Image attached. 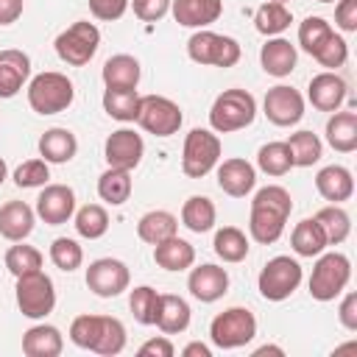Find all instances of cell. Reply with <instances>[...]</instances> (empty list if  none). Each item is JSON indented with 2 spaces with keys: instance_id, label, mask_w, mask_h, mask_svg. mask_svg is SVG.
I'll return each mask as SVG.
<instances>
[{
  "instance_id": "8fae6325",
  "label": "cell",
  "mask_w": 357,
  "mask_h": 357,
  "mask_svg": "<svg viewBox=\"0 0 357 357\" xmlns=\"http://www.w3.org/2000/svg\"><path fill=\"white\" fill-rule=\"evenodd\" d=\"M128 282H131V273L123 259L100 257V259L89 262V268H86V287L100 298L120 296L123 290H128Z\"/></svg>"
},
{
  "instance_id": "4fadbf2b",
  "label": "cell",
  "mask_w": 357,
  "mask_h": 357,
  "mask_svg": "<svg viewBox=\"0 0 357 357\" xmlns=\"http://www.w3.org/2000/svg\"><path fill=\"white\" fill-rule=\"evenodd\" d=\"M142 153H145V142L131 128H117V131H112L106 137L103 156H106V165L109 167H117V170H128L131 173L142 162Z\"/></svg>"
},
{
  "instance_id": "e575fe53",
  "label": "cell",
  "mask_w": 357,
  "mask_h": 357,
  "mask_svg": "<svg viewBox=\"0 0 357 357\" xmlns=\"http://www.w3.org/2000/svg\"><path fill=\"white\" fill-rule=\"evenodd\" d=\"M315 220L324 229L329 245H340L351 234V218H349V212L340 204H329V206L318 209L315 212Z\"/></svg>"
},
{
  "instance_id": "6da1fadb",
  "label": "cell",
  "mask_w": 357,
  "mask_h": 357,
  "mask_svg": "<svg viewBox=\"0 0 357 357\" xmlns=\"http://www.w3.org/2000/svg\"><path fill=\"white\" fill-rule=\"evenodd\" d=\"M254 117H257V100L248 89H223L209 109V126L218 134L240 131L251 126Z\"/></svg>"
},
{
  "instance_id": "8992f818",
  "label": "cell",
  "mask_w": 357,
  "mask_h": 357,
  "mask_svg": "<svg viewBox=\"0 0 357 357\" xmlns=\"http://www.w3.org/2000/svg\"><path fill=\"white\" fill-rule=\"evenodd\" d=\"M220 137L209 128H192L184 139L181 151V170L187 178H204L209 170L218 167L220 162Z\"/></svg>"
},
{
  "instance_id": "9c48e42d",
  "label": "cell",
  "mask_w": 357,
  "mask_h": 357,
  "mask_svg": "<svg viewBox=\"0 0 357 357\" xmlns=\"http://www.w3.org/2000/svg\"><path fill=\"white\" fill-rule=\"evenodd\" d=\"M17 307L25 318H45L56 307V287L53 279L45 271H33L25 276H17Z\"/></svg>"
},
{
  "instance_id": "74e56055",
  "label": "cell",
  "mask_w": 357,
  "mask_h": 357,
  "mask_svg": "<svg viewBox=\"0 0 357 357\" xmlns=\"http://www.w3.org/2000/svg\"><path fill=\"white\" fill-rule=\"evenodd\" d=\"M287 148H290V156H293V167H312L324 153V145H321L318 134H312V131L290 134Z\"/></svg>"
},
{
  "instance_id": "4dcf8cb0",
  "label": "cell",
  "mask_w": 357,
  "mask_h": 357,
  "mask_svg": "<svg viewBox=\"0 0 357 357\" xmlns=\"http://www.w3.org/2000/svg\"><path fill=\"white\" fill-rule=\"evenodd\" d=\"M139 92L134 89H114L106 86L103 89V112L120 123H137V112H139Z\"/></svg>"
},
{
  "instance_id": "30bf717a",
  "label": "cell",
  "mask_w": 357,
  "mask_h": 357,
  "mask_svg": "<svg viewBox=\"0 0 357 357\" xmlns=\"http://www.w3.org/2000/svg\"><path fill=\"white\" fill-rule=\"evenodd\" d=\"M137 123L153 134V137H173L181 123L184 114L178 109V103H173L165 95H142L139 98V112H137Z\"/></svg>"
},
{
  "instance_id": "f546056e",
  "label": "cell",
  "mask_w": 357,
  "mask_h": 357,
  "mask_svg": "<svg viewBox=\"0 0 357 357\" xmlns=\"http://www.w3.org/2000/svg\"><path fill=\"white\" fill-rule=\"evenodd\" d=\"M176 231H178V220H176V215L167 212V209H151V212H145V215L139 218V223H137V237H139L142 243H148V245H156V243L173 237Z\"/></svg>"
},
{
  "instance_id": "11a10c76",
  "label": "cell",
  "mask_w": 357,
  "mask_h": 357,
  "mask_svg": "<svg viewBox=\"0 0 357 357\" xmlns=\"http://www.w3.org/2000/svg\"><path fill=\"white\" fill-rule=\"evenodd\" d=\"M337 318L349 332H357V293H346L340 307H337Z\"/></svg>"
},
{
  "instance_id": "d4e9b609",
  "label": "cell",
  "mask_w": 357,
  "mask_h": 357,
  "mask_svg": "<svg viewBox=\"0 0 357 357\" xmlns=\"http://www.w3.org/2000/svg\"><path fill=\"white\" fill-rule=\"evenodd\" d=\"M139 75H142V67L134 56L128 53H117V56H109L103 70H100V78L106 86H114V89H134L139 84Z\"/></svg>"
},
{
  "instance_id": "c3c4849f",
  "label": "cell",
  "mask_w": 357,
  "mask_h": 357,
  "mask_svg": "<svg viewBox=\"0 0 357 357\" xmlns=\"http://www.w3.org/2000/svg\"><path fill=\"white\" fill-rule=\"evenodd\" d=\"M50 178V167L45 159H28L22 162L17 170H14V184L22 187V190H31V187H45Z\"/></svg>"
},
{
  "instance_id": "cb8c5ba5",
  "label": "cell",
  "mask_w": 357,
  "mask_h": 357,
  "mask_svg": "<svg viewBox=\"0 0 357 357\" xmlns=\"http://www.w3.org/2000/svg\"><path fill=\"white\" fill-rule=\"evenodd\" d=\"M78 153V139L70 128H47L39 137V156L47 165H64Z\"/></svg>"
},
{
  "instance_id": "f35d334b",
  "label": "cell",
  "mask_w": 357,
  "mask_h": 357,
  "mask_svg": "<svg viewBox=\"0 0 357 357\" xmlns=\"http://www.w3.org/2000/svg\"><path fill=\"white\" fill-rule=\"evenodd\" d=\"M257 167L268 176H284L293 167V156L287 142H265L257 153Z\"/></svg>"
},
{
  "instance_id": "5b68a950",
  "label": "cell",
  "mask_w": 357,
  "mask_h": 357,
  "mask_svg": "<svg viewBox=\"0 0 357 357\" xmlns=\"http://www.w3.org/2000/svg\"><path fill=\"white\" fill-rule=\"evenodd\" d=\"M53 47H56V56H59L64 64H70V67H84V64H89V59H92V56L98 53V47H100V31H98V25L89 22V20H78V22H73L70 28H64V31L56 36Z\"/></svg>"
},
{
  "instance_id": "b9f144b4",
  "label": "cell",
  "mask_w": 357,
  "mask_h": 357,
  "mask_svg": "<svg viewBox=\"0 0 357 357\" xmlns=\"http://www.w3.org/2000/svg\"><path fill=\"white\" fill-rule=\"evenodd\" d=\"M6 268L14 279L25 276V273H33V271H42V251L33 248V245H25L20 240V245H11L6 251Z\"/></svg>"
},
{
  "instance_id": "d6a6232c",
  "label": "cell",
  "mask_w": 357,
  "mask_h": 357,
  "mask_svg": "<svg viewBox=\"0 0 357 357\" xmlns=\"http://www.w3.org/2000/svg\"><path fill=\"white\" fill-rule=\"evenodd\" d=\"M215 218H218L215 204H212L206 195H190V198L184 201V206H181V223H184L190 231H195V234L209 231V229L215 226Z\"/></svg>"
},
{
  "instance_id": "4316f807",
  "label": "cell",
  "mask_w": 357,
  "mask_h": 357,
  "mask_svg": "<svg viewBox=\"0 0 357 357\" xmlns=\"http://www.w3.org/2000/svg\"><path fill=\"white\" fill-rule=\"evenodd\" d=\"M64 349V337L50 324H36L22 335V351L28 357H59Z\"/></svg>"
},
{
  "instance_id": "f5cc1de1",
  "label": "cell",
  "mask_w": 357,
  "mask_h": 357,
  "mask_svg": "<svg viewBox=\"0 0 357 357\" xmlns=\"http://www.w3.org/2000/svg\"><path fill=\"white\" fill-rule=\"evenodd\" d=\"M335 22L340 31L354 33L357 31V0H337L335 6Z\"/></svg>"
},
{
  "instance_id": "7c38bea8",
  "label": "cell",
  "mask_w": 357,
  "mask_h": 357,
  "mask_svg": "<svg viewBox=\"0 0 357 357\" xmlns=\"http://www.w3.org/2000/svg\"><path fill=\"white\" fill-rule=\"evenodd\" d=\"M262 112L265 117L273 123V126H296L301 117H304V98L298 89L287 86V84H279L273 89L265 92V100H262Z\"/></svg>"
},
{
  "instance_id": "d6986e66",
  "label": "cell",
  "mask_w": 357,
  "mask_h": 357,
  "mask_svg": "<svg viewBox=\"0 0 357 357\" xmlns=\"http://www.w3.org/2000/svg\"><path fill=\"white\" fill-rule=\"evenodd\" d=\"M31 78V59L28 53L8 47L0 50V98H14L25 81Z\"/></svg>"
},
{
  "instance_id": "d590c367",
  "label": "cell",
  "mask_w": 357,
  "mask_h": 357,
  "mask_svg": "<svg viewBox=\"0 0 357 357\" xmlns=\"http://www.w3.org/2000/svg\"><path fill=\"white\" fill-rule=\"evenodd\" d=\"M212 248L215 254L223 259V262H243L248 257V237L237 229V226H223L215 231V240H212Z\"/></svg>"
},
{
  "instance_id": "52a82bcc",
  "label": "cell",
  "mask_w": 357,
  "mask_h": 357,
  "mask_svg": "<svg viewBox=\"0 0 357 357\" xmlns=\"http://www.w3.org/2000/svg\"><path fill=\"white\" fill-rule=\"evenodd\" d=\"M257 335V318L245 307H229L218 312L209 324V337L218 349H240Z\"/></svg>"
},
{
  "instance_id": "f1b7e54d",
  "label": "cell",
  "mask_w": 357,
  "mask_h": 357,
  "mask_svg": "<svg viewBox=\"0 0 357 357\" xmlns=\"http://www.w3.org/2000/svg\"><path fill=\"white\" fill-rule=\"evenodd\" d=\"M326 142L337 153L357 151V114L354 112H332L326 120Z\"/></svg>"
},
{
  "instance_id": "ab89813d",
  "label": "cell",
  "mask_w": 357,
  "mask_h": 357,
  "mask_svg": "<svg viewBox=\"0 0 357 357\" xmlns=\"http://www.w3.org/2000/svg\"><path fill=\"white\" fill-rule=\"evenodd\" d=\"M75 231L86 240H98L109 231V212L100 204H86L75 212Z\"/></svg>"
},
{
  "instance_id": "60d3db41",
  "label": "cell",
  "mask_w": 357,
  "mask_h": 357,
  "mask_svg": "<svg viewBox=\"0 0 357 357\" xmlns=\"http://www.w3.org/2000/svg\"><path fill=\"white\" fill-rule=\"evenodd\" d=\"M126 349V326L120 318H112V315H103L100 321V335H98V343H95V354H103V357H114Z\"/></svg>"
},
{
  "instance_id": "484cf974",
  "label": "cell",
  "mask_w": 357,
  "mask_h": 357,
  "mask_svg": "<svg viewBox=\"0 0 357 357\" xmlns=\"http://www.w3.org/2000/svg\"><path fill=\"white\" fill-rule=\"evenodd\" d=\"M153 262L165 271H187L195 262V248L178 234H173L153 245Z\"/></svg>"
},
{
  "instance_id": "ee69618b",
  "label": "cell",
  "mask_w": 357,
  "mask_h": 357,
  "mask_svg": "<svg viewBox=\"0 0 357 357\" xmlns=\"http://www.w3.org/2000/svg\"><path fill=\"white\" fill-rule=\"evenodd\" d=\"M50 262L64 271V273H73L75 268H81L84 262V248L73 240V237H56L50 243Z\"/></svg>"
},
{
  "instance_id": "2e32d148",
  "label": "cell",
  "mask_w": 357,
  "mask_h": 357,
  "mask_svg": "<svg viewBox=\"0 0 357 357\" xmlns=\"http://www.w3.org/2000/svg\"><path fill=\"white\" fill-rule=\"evenodd\" d=\"M346 89H349L346 81L335 70H324V73L310 78L307 98L318 112H337L346 100Z\"/></svg>"
},
{
  "instance_id": "bcb514c9",
  "label": "cell",
  "mask_w": 357,
  "mask_h": 357,
  "mask_svg": "<svg viewBox=\"0 0 357 357\" xmlns=\"http://www.w3.org/2000/svg\"><path fill=\"white\" fill-rule=\"evenodd\" d=\"M100 321L103 315H78L73 318L70 324V340L78 346V349H95L98 343V335H100Z\"/></svg>"
},
{
  "instance_id": "ba28073f",
  "label": "cell",
  "mask_w": 357,
  "mask_h": 357,
  "mask_svg": "<svg viewBox=\"0 0 357 357\" xmlns=\"http://www.w3.org/2000/svg\"><path fill=\"white\" fill-rule=\"evenodd\" d=\"M301 284V265L282 254V257H273L262 265L259 276H257V287H259V296L268 298V301H284L296 293V287Z\"/></svg>"
},
{
  "instance_id": "7402d4cb",
  "label": "cell",
  "mask_w": 357,
  "mask_h": 357,
  "mask_svg": "<svg viewBox=\"0 0 357 357\" xmlns=\"http://www.w3.org/2000/svg\"><path fill=\"white\" fill-rule=\"evenodd\" d=\"M296 59H298L296 45H290V39H282V36L268 39V42L262 45V50H259V64H262V70H265L268 75H273V78L290 75V73L296 70Z\"/></svg>"
},
{
  "instance_id": "db71d44e",
  "label": "cell",
  "mask_w": 357,
  "mask_h": 357,
  "mask_svg": "<svg viewBox=\"0 0 357 357\" xmlns=\"http://www.w3.org/2000/svg\"><path fill=\"white\" fill-rule=\"evenodd\" d=\"M137 354H139V357H173L176 349H173V343L167 340V335H162V337H151V340H145V343L139 346Z\"/></svg>"
},
{
  "instance_id": "9f6ffc18",
  "label": "cell",
  "mask_w": 357,
  "mask_h": 357,
  "mask_svg": "<svg viewBox=\"0 0 357 357\" xmlns=\"http://www.w3.org/2000/svg\"><path fill=\"white\" fill-rule=\"evenodd\" d=\"M25 3L22 0H0V25H11L22 17Z\"/></svg>"
},
{
  "instance_id": "681fc988",
  "label": "cell",
  "mask_w": 357,
  "mask_h": 357,
  "mask_svg": "<svg viewBox=\"0 0 357 357\" xmlns=\"http://www.w3.org/2000/svg\"><path fill=\"white\" fill-rule=\"evenodd\" d=\"M251 204H262V206L279 209V212H284V215H290V212H293L290 192H287L284 187H279V184H268V187L257 190V195H254V201H251Z\"/></svg>"
},
{
  "instance_id": "816d5d0a",
  "label": "cell",
  "mask_w": 357,
  "mask_h": 357,
  "mask_svg": "<svg viewBox=\"0 0 357 357\" xmlns=\"http://www.w3.org/2000/svg\"><path fill=\"white\" fill-rule=\"evenodd\" d=\"M89 11H92L95 20L112 22V20H120L128 11V0H89Z\"/></svg>"
},
{
  "instance_id": "91938a15",
  "label": "cell",
  "mask_w": 357,
  "mask_h": 357,
  "mask_svg": "<svg viewBox=\"0 0 357 357\" xmlns=\"http://www.w3.org/2000/svg\"><path fill=\"white\" fill-rule=\"evenodd\" d=\"M6 176H8V167H6V162H3V159H0V184H3V181H6Z\"/></svg>"
},
{
  "instance_id": "6125c7cd",
  "label": "cell",
  "mask_w": 357,
  "mask_h": 357,
  "mask_svg": "<svg viewBox=\"0 0 357 357\" xmlns=\"http://www.w3.org/2000/svg\"><path fill=\"white\" fill-rule=\"evenodd\" d=\"M273 3H287V0H273Z\"/></svg>"
},
{
  "instance_id": "7a4b0ae2",
  "label": "cell",
  "mask_w": 357,
  "mask_h": 357,
  "mask_svg": "<svg viewBox=\"0 0 357 357\" xmlns=\"http://www.w3.org/2000/svg\"><path fill=\"white\" fill-rule=\"evenodd\" d=\"M73 98H75L73 81L56 70L39 73L28 84V103L36 114H59V112L70 109Z\"/></svg>"
},
{
  "instance_id": "44dd1931",
  "label": "cell",
  "mask_w": 357,
  "mask_h": 357,
  "mask_svg": "<svg viewBox=\"0 0 357 357\" xmlns=\"http://www.w3.org/2000/svg\"><path fill=\"white\" fill-rule=\"evenodd\" d=\"M36 212L25 201H6L0 206V237L20 243L33 231Z\"/></svg>"
},
{
  "instance_id": "7bdbcfd3",
  "label": "cell",
  "mask_w": 357,
  "mask_h": 357,
  "mask_svg": "<svg viewBox=\"0 0 357 357\" xmlns=\"http://www.w3.org/2000/svg\"><path fill=\"white\" fill-rule=\"evenodd\" d=\"M128 307H131V315L137 324L142 326H151L156 321V310H159V293L151 287V284H139L131 290L128 296Z\"/></svg>"
},
{
  "instance_id": "836d02e7",
  "label": "cell",
  "mask_w": 357,
  "mask_h": 357,
  "mask_svg": "<svg viewBox=\"0 0 357 357\" xmlns=\"http://www.w3.org/2000/svg\"><path fill=\"white\" fill-rule=\"evenodd\" d=\"M98 195H100V201H106L112 206H123L131 198V173L117 170V167L103 170L98 178Z\"/></svg>"
},
{
  "instance_id": "ac0fdd59",
  "label": "cell",
  "mask_w": 357,
  "mask_h": 357,
  "mask_svg": "<svg viewBox=\"0 0 357 357\" xmlns=\"http://www.w3.org/2000/svg\"><path fill=\"white\" fill-rule=\"evenodd\" d=\"M170 11L184 28H206L220 20L223 0H170Z\"/></svg>"
},
{
  "instance_id": "f907efd6",
  "label": "cell",
  "mask_w": 357,
  "mask_h": 357,
  "mask_svg": "<svg viewBox=\"0 0 357 357\" xmlns=\"http://www.w3.org/2000/svg\"><path fill=\"white\" fill-rule=\"evenodd\" d=\"M128 6L142 22H159L170 11V0H128Z\"/></svg>"
},
{
  "instance_id": "603a6c76",
  "label": "cell",
  "mask_w": 357,
  "mask_h": 357,
  "mask_svg": "<svg viewBox=\"0 0 357 357\" xmlns=\"http://www.w3.org/2000/svg\"><path fill=\"white\" fill-rule=\"evenodd\" d=\"M290 215L279 212V209H271V206H262V204H251V218H248V231L257 243L268 245V243H276L284 231V223H287Z\"/></svg>"
},
{
  "instance_id": "5bb4252c",
  "label": "cell",
  "mask_w": 357,
  "mask_h": 357,
  "mask_svg": "<svg viewBox=\"0 0 357 357\" xmlns=\"http://www.w3.org/2000/svg\"><path fill=\"white\" fill-rule=\"evenodd\" d=\"M36 218H42L47 226H61L75 215V192L67 184H45V190L36 198Z\"/></svg>"
},
{
  "instance_id": "ffe728a7",
  "label": "cell",
  "mask_w": 357,
  "mask_h": 357,
  "mask_svg": "<svg viewBox=\"0 0 357 357\" xmlns=\"http://www.w3.org/2000/svg\"><path fill=\"white\" fill-rule=\"evenodd\" d=\"M315 190L324 201H332V204H340V201H349L354 195V178H351V170L343 167V165H326L318 170L315 176Z\"/></svg>"
},
{
  "instance_id": "f6af8a7d",
  "label": "cell",
  "mask_w": 357,
  "mask_h": 357,
  "mask_svg": "<svg viewBox=\"0 0 357 357\" xmlns=\"http://www.w3.org/2000/svg\"><path fill=\"white\" fill-rule=\"evenodd\" d=\"M332 31L335 28L324 17H307L298 25V45H301V50H307L310 56H315V50L332 36Z\"/></svg>"
},
{
  "instance_id": "7dc6e473",
  "label": "cell",
  "mask_w": 357,
  "mask_h": 357,
  "mask_svg": "<svg viewBox=\"0 0 357 357\" xmlns=\"http://www.w3.org/2000/svg\"><path fill=\"white\" fill-rule=\"evenodd\" d=\"M312 59H315L321 67H326V70H337V67H343L346 59H349V45H346V39H343L340 33L332 31V36L315 50Z\"/></svg>"
},
{
  "instance_id": "3957f363",
  "label": "cell",
  "mask_w": 357,
  "mask_h": 357,
  "mask_svg": "<svg viewBox=\"0 0 357 357\" xmlns=\"http://www.w3.org/2000/svg\"><path fill=\"white\" fill-rule=\"evenodd\" d=\"M351 279V262L346 254L340 251H329V254H318V262L312 265V276H310V296L315 301H332L337 298L346 284Z\"/></svg>"
},
{
  "instance_id": "277c9868",
  "label": "cell",
  "mask_w": 357,
  "mask_h": 357,
  "mask_svg": "<svg viewBox=\"0 0 357 357\" xmlns=\"http://www.w3.org/2000/svg\"><path fill=\"white\" fill-rule=\"evenodd\" d=\"M187 56L195 61V64H204V67H234L243 56L240 50V42L231 39V36H223V33H215V31H206V28H198L190 42H187Z\"/></svg>"
},
{
  "instance_id": "6f0895ef",
  "label": "cell",
  "mask_w": 357,
  "mask_h": 357,
  "mask_svg": "<svg viewBox=\"0 0 357 357\" xmlns=\"http://www.w3.org/2000/svg\"><path fill=\"white\" fill-rule=\"evenodd\" d=\"M181 354L184 357H212V349L206 343H201V340H192V343H187L181 349Z\"/></svg>"
},
{
  "instance_id": "1f68e13d",
  "label": "cell",
  "mask_w": 357,
  "mask_h": 357,
  "mask_svg": "<svg viewBox=\"0 0 357 357\" xmlns=\"http://www.w3.org/2000/svg\"><path fill=\"white\" fill-rule=\"evenodd\" d=\"M290 245L298 257H318L329 243H326V234L324 229L318 226L315 218H304L301 223H296L293 234H290Z\"/></svg>"
},
{
  "instance_id": "94428289",
  "label": "cell",
  "mask_w": 357,
  "mask_h": 357,
  "mask_svg": "<svg viewBox=\"0 0 357 357\" xmlns=\"http://www.w3.org/2000/svg\"><path fill=\"white\" fill-rule=\"evenodd\" d=\"M318 3H335V0H318Z\"/></svg>"
},
{
  "instance_id": "e0dca14e",
  "label": "cell",
  "mask_w": 357,
  "mask_h": 357,
  "mask_svg": "<svg viewBox=\"0 0 357 357\" xmlns=\"http://www.w3.org/2000/svg\"><path fill=\"white\" fill-rule=\"evenodd\" d=\"M257 184V167L245 159H223L218 165V187L231 198H245Z\"/></svg>"
},
{
  "instance_id": "680465c9",
  "label": "cell",
  "mask_w": 357,
  "mask_h": 357,
  "mask_svg": "<svg viewBox=\"0 0 357 357\" xmlns=\"http://www.w3.org/2000/svg\"><path fill=\"white\" fill-rule=\"evenodd\" d=\"M262 354H276V357H284V349L282 346H259V349H254V357H262Z\"/></svg>"
},
{
  "instance_id": "8d00e7d4",
  "label": "cell",
  "mask_w": 357,
  "mask_h": 357,
  "mask_svg": "<svg viewBox=\"0 0 357 357\" xmlns=\"http://www.w3.org/2000/svg\"><path fill=\"white\" fill-rule=\"evenodd\" d=\"M290 22H293L290 8L284 3H273V0L262 3L257 8V14H254V25H257V31L262 36H279L282 31L290 28Z\"/></svg>"
},
{
  "instance_id": "83f0119b",
  "label": "cell",
  "mask_w": 357,
  "mask_h": 357,
  "mask_svg": "<svg viewBox=\"0 0 357 357\" xmlns=\"http://www.w3.org/2000/svg\"><path fill=\"white\" fill-rule=\"evenodd\" d=\"M165 335H178L190 326V304L181 296L165 293L159 296V310H156V321H153Z\"/></svg>"
},
{
  "instance_id": "9a60e30c",
  "label": "cell",
  "mask_w": 357,
  "mask_h": 357,
  "mask_svg": "<svg viewBox=\"0 0 357 357\" xmlns=\"http://www.w3.org/2000/svg\"><path fill=\"white\" fill-rule=\"evenodd\" d=\"M187 287H190L192 298H198L204 304H212V301H218V298L226 296V290H229V273L220 265L204 262V265H198V268L190 271Z\"/></svg>"
}]
</instances>
